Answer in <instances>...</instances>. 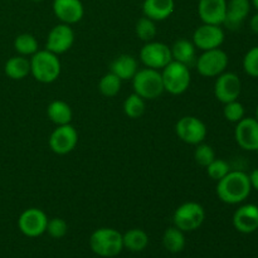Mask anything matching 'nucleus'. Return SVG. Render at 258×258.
<instances>
[{"mask_svg": "<svg viewBox=\"0 0 258 258\" xmlns=\"http://www.w3.org/2000/svg\"><path fill=\"white\" fill-rule=\"evenodd\" d=\"M155 23L156 22L151 20L150 18H140L135 25V33L139 39L144 40L146 43L154 40V38L156 37V33H158Z\"/></svg>", "mask_w": 258, "mask_h": 258, "instance_id": "30", "label": "nucleus"}, {"mask_svg": "<svg viewBox=\"0 0 258 258\" xmlns=\"http://www.w3.org/2000/svg\"><path fill=\"white\" fill-rule=\"evenodd\" d=\"M249 181H251L252 188H254L258 191V169L252 171L251 175H249Z\"/></svg>", "mask_w": 258, "mask_h": 258, "instance_id": "36", "label": "nucleus"}, {"mask_svg": "<svg viewBox=\"0 0 258 258\" xmlns=\"http://www.w3.org/2000/svg\"><path fill=\"white\" fill-rule=\"evenodd\" d=\"M78 143V133L71 123L57 126L48 139L50 150L57 155H67L75 150Z\"/></svg>", "mask_w": 258, "mask_h": 258, "instance_id": "11", "label": "nucleus"}, {"mask_svg": "<svg viewBox=\"0 0 258 258\" xmlns=\"http://www.w3.org/2000/svg\"><path fill=\"white\" fill-rule=\"evenodd\" d=\"M197 71L203 77H218L228 67V55L221 48L203 50L196 60Z\"/></svg>", "mask_w": 258, "mask_h": 258, "instance_id": "7", "label": "nucleus"}, {"mask_svg": "<svg viewBox=\"0 0 258 258\" xmlns=\"http://www.w3.org/2000/svg\"><path fill=\"white\" fill-rule=\"evenodd\" d=\"M139 71L138 60L131 54H121L113 59L111 63V71L113 75L117 76L121 81L133 80L134 76Z\"/></svg>", "mask_w": 258, "mask_h": 258, "instance_id": "21", "label": "nucleus"}, {"mask_svg": "<svg viewBox=\"0 0 258 258\" xmlns=\"http://www.w3.org/2000/svg\"><path fill=\"white\" fill-rule=\"evenodd\" d=\"M173 60L180 62L185 66H190L197 60V47L191 40L178 39L170 47Z\"/></svg>", "mask_w": 258, "mask_h": 258, "instance_id": "22", "label": "nucleus"}, {"mask_svg": "<svg viewBox=\"0 0 258 258\" xmlns=\"http://www.w3.org/2000/svg\"><path fill=\"white\" fill-rule=\"evenodd\" d=\"M256 120L258 121V106H257V112H256Z\"/></svg>", "mask_w": 258, "mask_h": 258, "instance_id": "39", "label": "nucleus"}, {"mask_svg": "<svg viewBox=\"0 0 258 258\" xmlns=\"http://www.w3.org/2000/svg\"><path fill=\"white\" fill-rule=\"evenodd\" d=\"M175 134L183 143L198 145L207 138V126L196 116H183L175 123Z\"/></svg>", "mask_w": 258, "mask_h": 258, "instance_id": "8", "label": "nucleus"}, {"mask_svg": "<svg viewBox=\"0 0 258 258\" xmlns=\"http://www.w3.org/2000/svg\"><path fill=\"white\" fill-rule=\"evenodd\" d=\"M244 72L251 77H258V47L252 48L243 58Z\"/></svg>", "mask_w": 258, "mask_h": 258, "instance_id": "35", "label": "nucleus"}, {"mask_svg": "<svg viewBox=\"0 0 258 258\" xmlns=\"http://www.w3.org/2000/svg\"><path fill=\"white\" fill-rule=\"evenodd\" d=\"M242 91V83L233 72H223L217 77L214 83V96L222 103L236 101Z\"/></svg>", "mask_w": 258, "mask_h": 258, "instance_id": "13", "label": "nucleus"}, {"mask_svg": "<svg viewBox=\"0 0 258 258\" xmlns=\"http://www.w3.org/2000/svg\"><path fill=\"white\" fill-rule=\"evenodd\" d=\"M249 25H251L252 32L257 33V34H258V13H257V14H254L253 17L251 18V22H249Z\"/></svg>", "mask_w": 258, "mask_h": 258, "instance_id": "37", "label": "nucleus"}, {"mask_svg": "<svg viewBox=\"0 0 258 258\" xmlns=\"http://www.w3.org/2000/svg\"><path fill=\"white\" fill-rule=\"evenodd\" d=\"M90 247L101 257H115L122 251V234L115 228H98L91 234Z\"/></svg>", "mask_w": 258, "mask_h": 258, "instance_id": "3", "label": "nucleus"}, {"mask_svg": "<svg viewBox=\"0 0 258 258\" xmlns=\"http://www.w3.org/2000/svg\"><path fill=\"white\" fill-rule=\"evenodd\" d=\"M140 59L145 67L160 71L173 60V57L169 45H166L165 43L151 40L145 43V45L141 48Z\"/></svg>", "mask_w": 258, "mask_h": 258, "instance_id": "9", "label": "nucleus"}, {"mask_svg": "<svg viewBox=\"0 0 258 258\" xmlns=\"http://www.w3.org/2000/svg\"><path fill=\"white\" fill-rule=\"evenodd\" d=\"M216 159V153H214L213 148L208 144L201 143L198 145H196V150H194V160L198 165L207 166L212 163V161Z\"/></svg>", "mask_w": 258, "mask_h": 258, "instance_id": "31", "label": "nucleus"}, {"mask_svg": "<svg viewBox=\"0 0 258 258\" xmlns=\"http://www.w3.org/2000/svg\"><path fill=\"white\" fill-rule=\"evenodd\" d=\"M223 115L227 121L229 122H239L244 117V107L238 101H232V102L224 103Z\"/></svg>", "mask_w": 258, "mask_h": 258, "instance_id": "33", "label": "nucleus"}, {"mask_svg": "<svg viewBox=\"0 0 258 258\" xmlns=\"http://www.w3.org/2000/svg\"><path fill=\"white\" fill-rule=\"evenodd\" d=\"M30 75L40 83H53L58 80L62 64L57 54L47 49L38 50L30 58Z\"/></svg>", "mask_w": 258, "mask_h": 258, "instance_id": "2", "label": "nucleus"}, {"mask_svg": "<svg viewBox=\"0 0 258 258\" xmlns=\"http://www.w3.org/2000/svg\"><path fill=\"white\" fill-rule=\"evenodd\" d=\"M207 174L211 179L218 181L221 180L222 178L227 175V174L231 171V168H229V164L227 163L223 159H214L208 166H207Z\"/></svg>", "mask_w": 258, "mask_h": 258, "instance_id": "32", "label": "nucleus"}, {"mask_svg": "<svg viewBox=\"0 0 258 258\" xmlns=\"http://www.w3.org/2000/svg\"><path fill=\"white\" fill-rule=\"evenodd\" d=\"M251 10L249 0H229L227 2L226 18L223 24L229 30H237L241 28Z\"/></svg>", "mask_w": 258, "mask_h": 258, "instance_id": "18", "label": "nucleus"}, {"mask_svg": "<svg viewBox=\"0 0 258 258\" xmlns=\"http://www.w3.org/2000/svg\"><path fill=\"white\" fill-rule=\"evenodd\" d=\"M223 29L221 25H213V24H202L194 30L193 33V40L198 49L201 50H209L219 48L224 42Z\"/></svg>", "mask_w": 258, "mask_h": 258, "instance_id": "14", "label": "nucleus"}, {"mask_svg": "<svg viewBox=\"0 0 258 258\" xmlns=\"http://www.w3.org/2000/svg\"><path fill=\"white\" fill-rule=\"evenodd\" d=\"M252 3H253L254 8H256V9L258 10V0H252Z\"/></svg>", "mask_w": 258, "mask_h": 258, "instance_id": "38", "label": "nucleus"}, {"mask_svg": "<svg viewBox=\"0 0 258 258\" xmlns=\"http://www.w3.org/2000/svg\"><path fill=\"white\" fill-rule=\"evenodd\" d=\"M47 232L52 238H62L67 234L68 232V224L63 218H52L48 219L47 224Z\"/></svg>", "mask_w": 258, "mask_h": 258, "instance_id": "34", "label": "nucleus"}, {"mask_svg": "<svg viewBox=\"0 0 258 258\" xmlns=\"http://www.w3.org/2000/svg\"><path fill=\"white\" fill-rule=\"evenodd\" d=\"M75 43V32L71 25L60 23L49 30L45 42V49L59 55L68 52Z\"/></svg>", "mask_w": 258, "mask_h": 258, "instance_id": "12", "label": "nucleus"}, {"mask_svg": "<svg viewBox=\"0 0 258 258\" xmlns=\"http://www.w3.org/2000/svg\"><path fill=\"white\" fill-rule=\"evenodd\" d=\"M163 244L166 251L171 252V253H179L185 247L184 232L176 228L175 226L169 227V228L165 229L163 234Z\"/></svg>", "mask_w": 258, "mask_h": 258, "instance_id": "26", "label": "nucleus"}, {"mask_svg": "<svg viewBox=\"0 0 258 258\" xmlns=\"http://www.w3.org/2000/svg\"><path fill=\"white\" fill-rule=\"evenodd\" d=\"M121 83L122 81L113 75L112 72H108L101 77L100 82H98V90H100L101 95L105 97H115L121 90Z\"/></svg>", "mask_w": 258, "mask_h": 258, "instance_id": "28", "label": "nucleus"}, {"mask_svg": "<svg viewBox=\"0 0 258 258\" xmlns=\"http://www.w3.org/2000/svg\"><path fill=\"white\" fill-rule=\"evenodd\" d=\"M145 100L135 92L126 97L125 102H123V112L130 118L141 117L145 112Z\"/></svg>", "mask_w": 258, "mask_h": 258, "instance_id": "29", "label": "nucleus"}, {"mask_svg": "<svg viewBox=\"0 0 258 258\" xmlns=\"http://www.w3.org/2000/svg\"><path fill=\"white\" fill-rule=\"evenodd\" d=\"M163 77L164 91L170 95H183L191 82L190 70L188 66L176 60H171L168 66L160 71Z\"/></svg>", "mask_w": 258, "mask_h": 258, "instance_id": "5", "label": "nucleus"}, {"mask_svg": "<svg viewBox=\"0 0 258 258\" xmlns=\"http://www.w3.org/2000/svg\"><path fill=\"white\" fill-rule=\"evenodd\" d=\"M122 241L123 248H127L131 252H141L148 247L149 236L143 229L133 228L122 234Z\"/></svg>", "mask_w": 258, "mask_h": 258, "instance_id": "25", "label": "nucleus"}, {"mask_svg": "<svg viewBox=\"0 0 258 258\" xmlns=\"http://www.w3.org/2000/svg\"><path fill=\"white\" fill-rule=\"evenodd\" d=\"M227 0H199L198 14L204 24L222 25L226 18Z\"/></svg>", "mask_w": 258, "mask_h": 258, "instance_id": "17", "label": "nucleus"}, {"mask_svg": "<svg viewBox=\"0 0 258 258\" xmlns=\"http://www.w3.org/2000/svg\"><path fill=\"white\" fill-rule=\"evenodd\" d=\"M4 72L10 80L20 81L24 80L30 75V60L23 55H14L5 62Z\"/></svg>", "mask_w": 258, "mask_h": 258, "instance_id": "24", "label": "nucleus"}, {"mask_svg": "<svg viewBox=\"0 0 258 258\" xmlns=\"http://www.w3.org/2000/svg\"><path fill=\"white\" fill-rule=\"evenodd\" d=\"M30 2H43V0H30Z\"/></svg>", "mask_w": 258, "mask_h": 258, "instance_id": "40", "label": "nucleus"}, {"mask_svg": "<svg viewBox=\"0 0 258 258\" xmlns=\"http://www.w3.org/2000/svg\"><path fill=\"white\" fill-rule=\"evenodd\" d=\"M251 189L248 174L234 170L229 171L224 178L217 181L216 191L223 203L239 204L248 198Z\"/></svg>", "mask_w": 258, "mask_h": 258, "instance_id": "1", "label": "nucleus"}, {"mask_svg": "<svg viewBox=\"0 0 258 258\" xmlns=\"http://www.w3.org/2000/svg\"><path fill=\"white\" fill-rule=\"evenodd\" d=\"M38 48H39L38 40L30 33H23V34L17 35V38L14 39V49L17 50L18 54L23 55V57H28V55L32 57L34 53L39 50Z\"/></svg>", "mask_w": 258, "mask_h": 258, "instance_id": "27", "label": "nucleus"}, {"mask_svg": "<svg viewBox=\"0 0 258 258\" xmlns=\"http://www.w3.org/2000/svg\"><path fill=\"white\" fill-rule=\"evenodd\" d=\"M48 217L42 209L28 208L18 218V228L24 236L35 238L47 231Z\"/></svg>", "mask_w": 258, "mask_h": 258, "instance_id": "10", "label": "nucleus"}, {"mask_svg": "<svg viewBox=\"0 0 258 258\" xmlns=\"http://www.w3.org/2000/svg\"><path fill=\"white\" fill-rule=\"evenodd\" d=\"M52 9L55 17L68 25L81 22L85 15V8L81 0H53Z\"/></svg>", "mask_w": 258, "mask_h": 258, "instance_id": "16", "label": "nucleus"}, {"mask_svg": "<svg viewBox=\"0 0 258 258\" xmlns=\"http://www.w3.org/2000/svg\"><path fill=\"white\" fill-rule=\"evenodd\" d=\"M47 116L54 125L62 126L71 123L73 112L71 106L62 100H54L48 105Z\"/></svg>", "mask_w": 258, "mask_h": 258, "instance_id": "23", "label": "nucleus"}, {"mask_svg": "<svg viewBox=\"0 0 258 258\" xmlns=\"http://www.w3.org/2000/svg\"><path fill=\"white\" fill-rule=\"evenodd\" d=\"M206 211L197 202H185L175 209L173 216L174 226L183 232H193L203 224Z\"/></svg>", "mask_w": 258, "mask_h": 258, "instance_id": "6", "label": "nucleus"}, {"mask_svg": "<svg viewBox=\"0 0 258 258\" xmlns=\"http://www.w3.org/2000/svg\"><path fill=\"white\" fill-rule=\"evenodd\" d=\"M233 226L241 233H252L258 229V207L244 204L233 214Z\"/></svg>", "mask_w": 258, "mask_h": 258, "instance_id": "19", "label": "nucleus"}, {"mask_svg": "<svg viewBox=\"0 0 258 258\" xmlns=\"http://www.w3.org/2000/svg\"><path fill=\"white\" fill-rule=\"evenodd\" d=\"M175 10L174 0H144V17L150 18L154 22H163L168 19Z\"/></svg>", "mask_w": 258, "mask_h": 258, "instance_id": "20", "label": "nucleus"}, {"mask_svg": "<svg viewBox=\"0 0 258 258\" xmlns=\"http://www.w3.org/2000/svg\"><path fill=\"white\" fill-rule=\"evenodd\" d=\"M234 138L243 150H258V121L253 117L242 118L239 122H237Z\"/></svg>", "mask_w": 258, "mask_h": 258, "instance_id": "15", "label": "nucleus"}, {"mask_svg": "<svg viewBox=\"0 0 258 258\" xmlns=\"http://www.w3.org/2000/svg\"><path fill=\"white\" fill-rule=\"evenodd\" d=\"M133 88L144 100H155L165 92L160 71L148 67L136 72L133 77Z\"/></svg>", "mask_w": 258, "mask_h": 258, "instance_id": "4", "label": "nucleus"}]
</instances>
